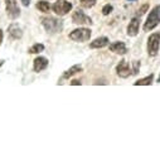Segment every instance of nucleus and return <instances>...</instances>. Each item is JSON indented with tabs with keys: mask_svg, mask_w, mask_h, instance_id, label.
Wrapping results in <instances>:
<instances>
[{
	"mask_svg": "<svg viewBox=\"0 0 160 160\" xmlns=\"http://www.w3.org/2000/svg\"><path fill=\"white\" fill-rule=\"evenodd\" d=\"M4 62H5V61H3V59H0V67H2V66L4 64Z\"/></svg>",
	"mask_w": 160,
	"mask_h": 160,
	"instance_id": "obj_25",
	"label": "nucleus"
},
{
	"mask_svg": "<svg viewBox=\"0 0 160 160\" xmlns=\"http://www.w3.org/2000/svg\"><path fill=\"white\" fill-rule=\"evenodd\" d=\"M139 27H140V20H139V18H132L131 19V22L129 23V25H128V35L129 37H135V35H138V33H139Z\"/></svg>",
	"mask_w": 160,
	"mask_h": 160,
	"instance_id": "obj_11",
	"label": "nucleus"
},
{
	"mask_svg": "<svg viewBox=\"0 0 160 160\" xmlns=\"http://www.w3.org/2000/svg\"><path fill=\"white\" fill-rule=\"evenodd\" d=\"M3 39H4V33H3L2 29H0V46H2V43H3Z\"/></svg>",
	"mask_w": 160,
	"mask_h": 160,
	"instance_id": "obj_24",
	"label": "nucleus"
},
{
	"mask_svg": "<svg viewBox=\"0 0 160 160\" xmlns=\"http://www.w3.org/2000/svg\"><path fill=\"white\" fill-rule=\"evenodd\" d=\"M52 9L57 15L63 17L72 10V4L69 2H67V0H57V2L53 4Z\"/></svg>",
	"mask_w": 160,
	"mask_h": 160,
	"instance_id": "obj_5",
	"label": "nucleus"
},
{
	"mask_svg": "<svg viewBox=\"0 0 160 160\" xmlns=\"http://www.w3.org/2000/svg\"><path fill=\"white\" fill-rule=\"evenodd\" d=\"M148 8H149V5H148V4L142 5V7H141V8L139 9V14H140V15H142V14H144V13H145V12L148 10Z\"/></svg>",
	"mask_w": 160,
	"mask_h": 160,
	"instance_id": "obj_21",
	"label": "nucleus"
},
{
	"mask_svg": "<svg viewBox=\"0 0 160 160\" xmlns=\"http://www.w3.org/2000/svg\"><path fill=\"white\" fill-rule=\"evenodd\" d=\"M160 47V33H152L148 39V53L150 57H155Z\"/></svg>",
	"mask_w": 160,
	"mask_h": 160,
	"instance_id": "obj_4",
	"label": "nucleus"
},
{
	"mask_svg": "<svg viewBox=\"0 0 160 160\" xmlns=\"http://www.w3.org/2000/svg\"><path fill=\"white\" fill-rule=\"evenodd\" d=\"M152 79H154V74H150L145 78L138 79L136 82H134V86H150L152 83Z\"/></svg>",
	"mask_w": 160,
	"mask_h": 160,
	"instance_id": "obj_15",
	"label": "nucleus"
},
{
	"mask_svg": "<svg viewBox=\"0 0 160 160\" xmlns=\"http://www.w3.org/2000/svg\"><path fill=\"white\" fill-rule=\"evenodd\" d=\"M71 85H72V86H81V85H82V82L79 81V79H73V81L71 82Z\"/></svg>",
	"mask_w": 160,
	"mask_h": 160,
	"instance_id": "obj_22",
	"label": "nucleus"
},
{
	"mask_svg": "<svg viewBox=\"0 0 160 160\" xmlns=\"http://www.w3.org/2000/svg\"><path fill=\"white\" fill-rule=\"evenodd\" d=\"M37 9H39V12H42V13H49L51 5L48 2H46V0H39L37 3Z\"/></svg>",
	"mask_w": 160,
	"mask_h": 160,
	"instance_id": "obj_16",
	"label": "nucleus"
},
{
	"mask_svg": "<svg viewBox=\"0 0 160 160\" xmlns=\"http://www.w3.org/2000/svg\"><path fill=\"white\" fill-rule=\"evenodd\" d=\"M91 38V29L88 28H77L69 33V39L73 42H87Z\"/></svg>",
	"mask_w": 160,
	"mask_h": 160,
	"instance_id": "obj_3",
	"label": "nucleus"
},
{
	"mask_svg": "<svg viewBox=\"0 0 160 160\" xmlns=\"http://www.w3.org/2000/svg\"><path fill=\"white\" fill-rule=\"evenodd\" d=\"M43 51H44V46H43L42 43H37V44L32 46V47L28 49V53H30V54H37V53H41V52H43Z\"/></svg>",
	"mask_w": 160,
	"mask_h": 160,
	"instance_id": "obj_17",
	"label": "nucleus"
},
{
	"mask_svg": "<svg viewBox=\"0 0 160 160\" xmlns=\"http://www.w3.org/2000/svg\"><path fill=\"white\" fill-rule=\"evenodd\" d=\"M160 23V5H156L151 9L145 24H144V32H150L155 27H158Z\"/></svg>",
	"mask_w": 160,
	"mask_h": 160,
	"instance_id": "obj_2",
	"label": "nucleus"
},
{
	"mask_svg": "<svg viewBox=\"0 0 160 160\" xmlns=\"http://www.w3.org/2000/svg\"><path fill=\"white\" fill-rule=\"evenodd\" d=\"M110 51L116 54H125L128 52V47L125 46L124 42H115L110 44Z\"/></svg>",
	"mask_w": 160,
	"mask_h": 160,
	"instance_id": "obj_13",
	"label": "nucleus"
},
{
	"mask_svg": "<svg viewBox=\"0 0 160 160\" xmlns=\"http://www.w3.org/2000/svg\"><path fill=\"white\" fill-rule=\"evenodd\" d=\"M108 43H110V41H108L107 37H98L95 39V41L91 42L90 47L92 49H98V48H103V47L108 46Z\"/></svg>",
	"mask_w": 160,
	"mask_h": 160,
	"instance_id": "obj_12",
	"label": "nucleus"
},
{
	"mask_svg": "<svg viewBox=\"0 0 160 160\" xmlns=\"http://www.w3.org/2000/svg\"><path fill=\"white\" fill-rule=\"evenodd\" d=\"M5 8H7V14L10 19H17L20 15V9L18 7L17 0H5Z\"/></svg>",
	"mask_w": 160,
	"mask_h": 160,
	"instance_id": "obj_7",
	"label": "nucleus"
},
{
	"mask_svg": "<svg viewBox=\"0 0 160 160\" xmlns=\"http://www.w3.org/2000/svg\"><path fill=\"white\" fill-rule=\"evenodd\" d=\"M79 4H81V7H82V8L90 9V8L95 7L96 0H79Z\"/></svg>",
	"mask_w": 160,
	"mask_h": 160,
	"instance_id": "obj_18",
	"label": "nucleus"
},
{
	"mask_svg": "<svg viewBox=\"0 0 160 160\" xmlns=\"http://www.w3.org/2000/svg\"><path fill=\"white\" fill-rule=\"evenodd\" d=\"M139 67H140V62H138V61H135L134 62V74H136L138 72H139Z\"/></svg>",
	"mask_w": 160,
	"mask_h": 160,
	"instance_id": "obj_20",
	"label": "nucleus"
},
{
	"mask_svg": "<svg viewBox=\"0 0 160 160\" xmlns=\"http://www.w3.org/2000/svg\"><path fill=\"white\" fill-rule=\"evenodd\" d=\"M158 82L160 83V74H159V78H158Z\"/></svg>",
	"mask_w": 160,
	"mask_h": 160,
	"instance_id": "obj_26",
	"label": "nucleus"
},
{
	"mask_svg": "<svg viewBox=\"0 0 160 160\" xmlns=\"http://www.w3.org/2000/svg\"><path fill=\"white\" fill-rule=\"evenodd\" d=\"M48 59L46 58V57H42V56H39V57H37L34 61H33V69H34V72H37V73H39V72H42V71H44L47 67H48Z\"/></svg>",
	"mask_w": 160,
	"mask_h": 160,
	"instance_id": "obj_9",
	"label": "nucleus"
},
{
	"mask_svg": "<svg viewBox=\"0 0 160 160\" xmlns=\"http://www.w3.org/2000/svg\"><path fill=\"white\" fill-rule=\"evenodd\" d=\"M82 66L81 64H74V66H72L69 69H67V71H64V73H63V78L64 79H68V78H71V77H73L74 74H77V73H79V72H82Z\"/></svg>",
	"mask_w": 160,
	"mask_h": 160,
	"instance_id": "obj_14",
	"label": "nucleus"
},
{
	"mask_svg": "<svg viewBox=\"0 0 160 160\" xmlns=\"http://www.w3.org/2000/svg\"><path fill=\"white\" fill-rule=\"evenodd\" d=\"M112 10H113L112 5H111V4H106V5L102 8V14H103V15H108Z\"/></svg>",
	"mask_w": 160,
	"mask_h": 160,
	"instance_id": "obj_19",
	"label": "nucleus"
},
{
	"mask_svg": "<svg viewBox=\"0 0 160 160\" xmlns=\"http://www.w3.org/2000/svg\"><path fill=\"white\" fill-rule=\"evenodd\" d=\"M131 2H136V0H131Z\"/></svg>",
	"mask_w": 160,
	"mask_h": 160,
	"instance_id": "obj_27",
	"label": "nucleus"
},
{
	"mask_svg": "<svg viewBox=\"0 0 160 160\" xmlns=\"http://www.w3.org/2000/svg\"><path fill=\"white\" fill-rule=\"evenodd\" d=\"M116 74L118 77H121V78H128L131 74V68H130L129 63L125 59L120 61L118 64L116 66Z\"/></svg>",
	"mask_w": 160,
	"mask_h": 160,
	"instance_id": "obj_8",
	"label": "nucleus"
},
{
	"mask_svg": "<svg viewBox=\"0 0 160 160\" xmlns=\"http://www.w3.org/2000/svg\"><path fill=\"white\" fill-rule=\"evenodd\" d=\"M43 28L46 29V32L51 33V34H56V33H61L63 30V22L58 18H53V17H44L41 19Z\"/></svg>",
	"mask_w": 160,
	"mask_h": 160,
	"instance_id": "obj_1",
	"label": "nucleus"
},
{
	"mask_svg": "<svg viewBox=\"0 0 160 160\" xmlns=\"http://www.w3.org/2000/svg\"><path fill=\"white\" fill-rule=\"evenodd\" d=\"M8 35L14 41H17V39H20L23 37V30L17 23H12L8 27Z\"/></svg>",
	"mask_w": 160,
	"mask_h": 160,
	"instance_id": "obj_10",
	"label": "nucleus"
},
{
	"mask_svg": "<svg viewBox=\"0 0 160 160\" xmlns=\"http://www.w3.org/2000/svg\"><path fill=\"white\" fill-rule=\"evenodd\" d=\"M20 2H22V4L24 7H29L30 5V0H20Z\"/></svg>",
	"mask_w": 160,
	"mask_h": 160,
	"instance_id": "obj_23",
	"label": "nucleus"
},
{
	"mask_svg": "<svg viewBox=\"0 0 160 160\" xmlns=\"http://www.w3.org/2000/svg\"><path fill=\"white\" fill-rule=\"evenodd\" d=\"M72 22L74 24H78V25H92L93 24L92 19L88 15H86L82 10H79V9H77V10L73 12V14H72Z\"/></svg>",
	"mask_w": 160,
	"mask_h": 160,
	"instance_id": "obj_6",
	"label": "nucleus"
}]
</instances>
